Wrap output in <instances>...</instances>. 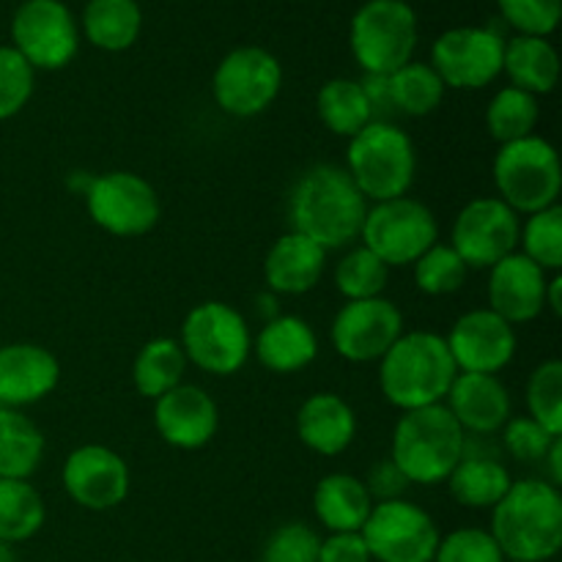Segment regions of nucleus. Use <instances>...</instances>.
Segmentation results:
<instances>
[{"label":"nucleus","mask_w":562,"mask_h":562,"mask_svg":"<svg viewBox=\"0 0 562 562\" xmlns=\"http://www.w3.org/2000/svg\"><path fill=\"white\" fill-rule=\"evenodd\" d=\"M371 203L362 198L344 165L322 162L296 179L289 195L291 231L307 236L324 250L351 247L360 239Z\"/></svg>","instance_id":"nucleus-1"},{"label":"nucleus","mask_w":562,"mask_h":562,"mask_svg":"<svg viewBox=\"0 0 562 562\" xmlns=\"http://www.w3.org/2000/svg\"><path fill=\"white\" fill-rule=\"evenodd\" d=\"M492 538L505 562H549L562 549V494L543 477L514 481L492 508Z\"/></svg>","instance_id":"nucleus-2"},{"label":"nucleus","mask_w":562,"mask_h":562,"mask_svg":"<svg viewBox=\"0 0 562 562\" xmlns=\"http://www.w3.org/2000/svg\"><path fill=\"white\" fill-rule=\"evenodd\" d=\"M459 368L450 357L445 335L409 329L379 360V387L401 412L445 404Z\"/></svg>","instance_id":"nucleus-3"},{"label":"nucleus","mask_w":562,"mask_h":562,"mask_svg":"<svg viewBox=\"0 0 562 562\" xmlns=\"http://www.w3.org/2000/svg\"><path fill=\"white\" fill-rule=\"evenodd\" d=\"M467 434L448 406H423L404 412L393 428L390 461L409 481V486H439L450 477L464 456Z\"/></svg>","instance_id":"nucleus-4"},{"label":"nucleus","mask_w":562,"mask_h":562,"mask_svg":"<svg viewBox=\"0 0 562 562\" xmlns=\"http://www.w3.org/2000/svg\"><path fill=\"white\" fill-rule=\"evenodd\" d=\"M344 168L368 203L404 198L417 176L415 140L401 126L376 119L351 137Z\"/></svg>","instance_id":"nucleus-5"},{"label":"nucleus","mask_w":562,"mask_h":562,"mask_svg":"<svg viewBox=\"0 0 562 562\" xmlns=\"http://www.w3.org/2000/svg\"><path fill=\"white\" fill-rule=\"evenodd\" d=\"M494 187L497 198L516 214H536L558 206L562 192L560 154L547 137L530 135L499 146L494 157Z\"/></svg>","instance_id":"nucleus-6"},{"label":"nucleus","mask_w":562,"mask_h":562,"mask_svg":"<svg viewBox=\"0 0 562 562\" xmlns=\"http://www.w3.org/2000/svg\"><path fill=\"white\" fill-rule=\"evenodd\" d=\"M417 36V14L406 0H368L351 16V55L366 75L390 77L409 64Z\"/></svg>","instance_id":"nucleus-7"},{"label":"nucleus","mask_w":562,"mask_h":562,"mask_svg":"<svg viewBox=\"0 0 562 562\" xmlns=\"http://www.w3.org/2000/svg\"><path fill=\"white\" fill-rule=\"evenodd\" d=\"M179 344L187 362L209 376H234L252 355L247 318L220 300L201 302L187 313Z\"/></svg>","instance_id":"nucleus-8"},{"label":"nucleus","mask_w":562,"mask_h":562,"mask_svg":"<svg viewBox=\"0 0 562 562\" xmlns=\"http://www.w3.org/2000/svg\"><path fill=\"white\" fill-rule=\"evenodd\" d=\"M437 241V217L426 203L409 195L371 203L362 220L360 245L368 247L390 269L412 267Z\"/></svg>","instance_id":"nucleus-9"},{"label":"nucleus","mask_w":562,"mask_h":562,"mask_svg":"<svg viewBox=\"0 0 562 562\" xmlns=\"http://www.w3.org/2000/svg\"><path fill=\"white\" fill-rule=\"evenodd\" d=\"M82 198H86L88 217L93 220V225L121 239L148 234L162 214L157 190L132 170L91 176V184L86 187Z\"/></svg>","instance_id":"nucleus-10"},{"label":"nucleus","mask_w":562,"mask_h":562,"mask_svg":"<svg viewBox=\"0 0 562 562\" xmlns=\"http://www.w3.org/2000/svg\"><path fill=\"white\" fill-rule=\"evenodd\" d=\"M11 47L33 71L64 69L80 49V25L64 0H25L11 16Z\"/></svg>","instance_id":"nucleus-11"},{"label":"nucleus","mask_w":562,"mask_h":562,"mask_svg":"<svg viewBox=\"0 0 562 562\" xmlns=\"http://www.w3.org/2000/svg\"><path fill=\"white\" fill-rule=\"evenodd\" d=\"M283 88V66L263 47H236L212 75V97L223 113L252 119L274 104Z\"/></svg>","instance_id":"nucleus-12"},{"label":"nucleus","mask_w":562,"mask_h":562,"mask_svg":"<svg viewBox=\"0 0 562 562\" xmlns=\"http://www.w3.org/2000/svg\"><path fill=\"white\" fill-rule=\"evenodd\" d=\"M360 536L376 562H434L442 538L431 514L409 499L373 503Z\"/></svg>","instance_id":"nucleus-13"},{"label":"nucleus","mask_w":562,"mask_h":562,"mask_svg":"<svg viewBox=\"0 0 562 562\" xmlns=\"http://www.w3.org/2000/svg\"><path fill=\"white\" fill-rule=\"evenodd\" d=\"M505 38L494 27H450L434 42L431 69L445 88L477 91L503 75Z\"/></svg>","instance_id":"nucleus-14"},{"label":"nucleus","mask_w":562,"mask_h":562,"mask_svg":"<svg viewBox=\"0 0 562 562\" xmlns=\"http://www.w3.org/2000/svg\"><path fill=\"white\" fill-rule=\"evenodd\" d=\"M521 220L497 195L475 198L453 220L450 247L459 252L467 269H492L510 252L519 250Z\"/></svg>","instance_id":"nucleus-15"},{"label":"nucleus","mask_w":562,"mask_h":562,"mask_svg":"<svg viewBox=\"0 0 562 562\" xmlns=\"http://www.w3.org/2000/svg\"><path fill=\"white\" fill-rule=\"evenodd\" d=\"M404 313L387 296L346 302L333 318L329 340L338 357L357 362H379L404 335Z\"/></svg>","instance_id":"nucleus-16"},{"label":"nucleus","mask_w":562,"mask_h":562,"mask_svg":"<svg viewBox=\"0 0 562 562\" xmlns=\"http://www.w3.org/2000/svg\"><path fill=\"white\" fill-rule=\"evenodd\" d=\"M64 492L80 508L102 514L130 497L132 475L126 461L104 445H80L71 450L60 470Z\"/></svg>","instance_id":"nucleus-17"},{"label":"nucleus","mask_w":562,"mask_h":562,"mask_svg":"<svg viewBox=\"0 0 562 562\" xmlns=\"http://www.w3.org/2000/svg\"><path fill=\"white\" fill-rule=\"evenodd\" d=\"M450 357H453L459 373H488L499 376V371L510 366L516 357V327L488 307L467 311L459 316L445 335Z\"/></svg>","instance_id":"nucleus-18"},{"label":"nucleus","mask_w":562,"mask_h":562,"mask_svg":"<svg viewBox=\"0 0 562 562\" xmlns=\"http://www.w3.org/2000/svg\"><path fill=\"white\" fill-rule=\"evenodd\" d=\"M154 428L176 450H201L220 428L217 401L198 384L181 382L154 401Z\"/></svg>","instance_id":"nucleus-19"},{"label":"nucleus","mask_w":562,"mask_h":562,"mask_svg":"<svg viewBox=\"0 0 562 562\" xmlns=\"http://www.w3.org/2000/svg\"><path fill=\"white\" fill-rule=\"evenodd\" d=\"M547 285L549 272H543L519 250L510 252L508 258L488 269V311L505 318L510 327L536 322L547 311Z\"/></svg>","instance_id":"nucleus-20"},{"label":"nucleus","mask_w":562,"mask_h":562,"mask_svg":"<svg viewBox=\"0 0 562 562\" xmlns=\"http://www.w3.org/2000/svg\"><path fill=\"white\" fill-rule=\"evenodd\" d=\"M445 406L467 437H494L514 417V401L499 376L459 373Z\"/></svg>","instance_id":"nucleus-21"},{"label":"nucleus","mask_w":562,"mask_h":562,"mask_svg":"<svg viewBox=\"0 0 562 562\" xmlns=\"http://www.w3.org/2000/svg\"><path fill=\"white\" fill-rule=\"evenodd\" d=\"M60 382V362L38 344L0 346V406L22 409L47 398Z\"/></svg>","instance_id":"nucleus-22"},{"label":"nucleus","mask_w":562,"mask_h":562,"mask_svg":"<svg viewBox=\"0 0 562 562\" xmlns=\"http://www.w3.org/2000/svg\"><path fill=\"white\" fill-rule=\"evenodd\" d=\"M445 483L450 488V497L461 508L486 510L508 494V488L514 486V475L497 450L483 442V437H467L464 456Z\"/></svg>","instance_id":"nucleus-23"},{"label":"nucleus","mask_w":562,"mask_h":562,"mask_svg":"<svg viewBox=\"0 0 562 562\" xmlns=\"http://www.w3.org/2000/svg\"><path fill=\"white\" fill-rule=\"evenodd\" d=\"M327 250L307 236L289 231L263 258V283L274 296H302L322 283Z\"/></svg>","instance_id":"nucleus-24"},{"label":"nucleus","mask_w":562,"mask_h":562,"mask_svg":"<svg viewBox=\"0 0 562 562\" xmlns=\"http://www.w3.org/2000/svg\"><path fill=\"white\" fill-rule=\"evenodd\" d=\"M296 434L307 450L318 456H340L357 437V415L338 393H313L296 409Z\"/></svg>","instance_id":"nucleus-25"},{"label":"nucleus","mask_w":562,"mask_h":562,"mask_svg":"<svg viewBox=\"0 0 562 562\" xmlns=\"http://www.w3.org/2000/svg\"><path fill=\"white\" fill-rule=\"evenodd\" d=\"M258 362L272 373H300L318 357L316 329L300 316H274L263 322L252 340Z\"/></svg>","instance_id":"nucleus-26"},{"label":"nucleus","mask_w":562,"mask_h":562,"mask_svg":"<svg viewBox=\"0 0 562 562\" xmlns=\"http://www.w3.org/2000/svg\"><path fill=\"white\" fill-rule=\"evenodd\" d=\"M373 510L366 483L349 472L324 475L313 488V514L329 532H360Z\"/></svg>","instance_id":"nucleus-27"},{"label":"nucleus","mask_w":562,"mask_h":562,"mask_svg":"<svg viewBox=\"0 0 562 562\" xmlns=\"http://www.w3.org/2000/svg\"><path fill=\"white\" fill-rule=\"evenodd\" d=\"M503 75L510 86L532 97H547L560 80V55L549 38L514 36L505 38Z\"/></svg>","instance_id":"nucleus-28"},{"label":"nucleus","mask_w":562,"mask_h":562,"mask_svg":"<svg viewBox=\"0 0 562 562\" xmlns=\"http://www.w3.org/2000/svg\"><path fill=\"white\" fill-rule=\"evenodd\" d=\"M82 36L104 53H124L140 38L143 11L137 0H88L82 9Z\"/></svg>","instance_id":"nucleus-29"},{"label":"nucleus","mask_w":562,"mask_h":562,"mask_svg":"<svg viewBox=\"0 0 562 562\" xmlns=\"http://www.w3.org/2000/svg\"><path fill=\"white\" fill-rule=\"evenodd\" d=\"M44 434L22 409L0 406V481H31L42 467Z\"/></svg>","instance_id":"nucleus-30"},{"label":"nucleus","mask_w":562,"mask_h":562,"mask_svg":"<svg viewBox=\"0 0 562 562\" xmlns=\"http://www.w3.org/2000/svg\"><path fill=\"white\" fill-rule=\"evenodd\" d=\"M316 113L333 135L346 137V140H351L357 132L376 121L366 88L351 77H335V80L324 82L316 97Z\"/></svg>","instance_id":"nucleus-31"},{"label":"nucleus","mask_w":562,"mask_h":562,"mask_svg":"<svg viewBox=\"0 0 562 562\" xmlns=\"http://www.w3.org/2000/svg\"><path fill=\"white\" fill-rule=\"evenodd\" d=\"M187 368H190V362H187L179 340L154 338L140 346L135 362H132V382L143 398L157 401L159 395L184 382Z\"/></svg>","instance_id":"nucleus-32"},{"label":"nucleus","mask_w":562,"mask_h":562,"mask_svg":"<svg viewBox=\"0 0 562 562\" xmlns=\"http://www.w3.org/2000/svg\"><path fill=\"white\" fill-rule=\"evenodd\" d=\"M387 91L393 113L423 119V115H431L442 104L448 88L439 80L437 71L431 69V64L409 60V64H404L387 77Z\"/></svg>","instance_id":"nucleus-33"},{"label":"nucleus","mask_w":562,"mask_h":562,"mask_svg":"<svg viewBox=\"0 0 562 562\" xmlns=\"http://www.w3.org/2000/svg\"><path fill=\"white\" fill-rule=\"evenodd\" d=\"M47 519L44 497L31 481H0V541H31Z\"/></svg>","instance_id":"nucleus-34"},{"label":"nucleus","mask_w":562,"mask_h":562,"mask_svg":"<svg viewBox=\"0 0 562 562\" xmlns=\"http://www.w3.org/2000/svg\"><path fill=\"white\" fill-rule=\"evenodd\" d=\"M538 121H541L538 97L519 91L514 86L499 88L486 108V130L492 140H497L499 146L536 135Z\"/></svg>","instance_id":"nucleus-35"},{"label":"nucleus","mask_w":562,"mask_h":562,"mask_svg":"<svg viewBox=\"0 0 562 562\" xmlns=\"http://www.w3.org/2000/svg\"><path fill=\"white\" fill-rule=\"evenodd\" d=\"M390 283V267L379 261L368 247L355 245L349 247L344 258L335 267V289L346 302L373 300L384 296V289Z\"/></svg>","instance_id":"nucleus-36"},{"label":"nucleus","mask_w":562,"mask_h":562,"mask_svg":"<svg viewBox=\"0 0 562 562\" xmlns=\"http://www.w3.org/2000/svg\"><path fill=\"white\" fill-rule=\"evenodd\" d=\"M519 252L549 274L562 269V209L549 206L543 212L527 214L519 228Z\"/></svg>","instance_id":"nucleus-37"},{"label":"nucleus","mask_w":562,"mask_h":562,"mask_svg":"<svg viewBox=\"0 0 562 562\" xmlns=\"http://www.w3.org/2000/svg\"><path fill=\"white\" fill-rule=\"evenodd\" d=\"M527 417L547 428L554 437H562V362L543 360L532 368L525 390Z\"/></svg>","instance_id":"nucleus-38"},{"label":"nucleus","mask_w":562,"mask_h":562,"mask_svg":"<svg viewBox=\"0 0 562 562\" xmlns=\"http://www.w3.org/2000/svg\"><path fill=\"white\" fill-rule=\"evenodd\" d=\"M412 272H415L417 291H423L426 296H450L467 283L470 269L453 247L437 241L412 263Z\"/></svg>","instance_id":"nucleus-39"},{"label":"nucleus","mask_w":562,"mask_h":562,"mask_svg":"<svg viewBox=\"0 0 562 562\" xmlns=\"http://www.w3.org/2000/svg\"><path fill=\"white\" fill-rule=\"evenodd\" d=\"M36 88V71L11 44L0 47V121L22 113Z\"/></svg>","instance_id":"nucleus-40"},{"label":"nucleus","mask_w":562,"mask_h":562,"mask_svg":"<svg viewBox=\"0 0 562 562\" xmlns=\"http://www.w3.org/2000/svg\"><path fill=\"white\" fill-rule=\"evenodd\" d=\"M497 9L516 36L549 38L560 25L562 0H497Z\"/></svg>","instance_id":"nucleus-41"},{"label":"nucleus","mask_w":562,"mask_h":562,"mask_svg":"<svg viewBox=\"0 0 562 562\" xmlns=\"http://www.w3.org/2000/svg\"><path fill=\"white\" fill-rule=\"evenodd\" d=\"M322 538L305 521H289L267 538L261 562H318Z\"/></svg>","instance_id":"nucleus-42"},{"label":"nucleus","mask_w":562,"mask_h":562,"mask_svg":"<svg viewBox=\"0 0 562 562\" xmlns=\"http://www.w3.org/2000/svg\"><path fill=\"white\" fill-rule=\"evenodd\" d=\"M503 450L519 464H543L549 448L558 437L549 434L547 428L538 426L532 417H510L503 426Z\"/></svg>","instance_id":"nucleus-43"},{"label":"nucleus","mask_w":562,"mask_h":562,"mask_svg":"<svg viewBox=\"0 0 562 562\" xmlns=\"http://www.w3.org/2000/svg\"><path fill=\"white\" fill-rule=\"evenodd\" d=\"M434 562H505L492 532L481 527H461L439 538Z\"/></svg>","instance_id":"nucleus-44"},{"label":"nucleus","mask_w":562,"mask_h":562,"mask_svg":"<svg viewBox=\"0 0 562 562\" xmlns=\"http://www.w3.org/2000/svg\"><path fill=\"white\" fill-rule=\"evenodd\" d=\"M368 494H371L373 503H387V499H404V492L409 488V481L401 475L398 467L390 459H382L379 464L371 467L366 481Z\"/></svg>","instance_id":"nucleus-45"},{"label":"nucleus","mask_w":562,"mask_h":562,"mask_svg":"<svg viewBox=\"0 0 562 562\" xmlns=\"http://www.w3.org/2000/svg\"><path fill=\"white\" fill-rule=\"evenodd\" d=\"M318 562H373L360 532H329L318 547Z\"/></svg>","instance_id":"nucleus-46"},{"label":"nucleus","mask_w":562,"mask_h":562,"mask_svg":"<svg viewBox=\"0 0 562 562\" xmlns=\"http://www.w3.org/2000/svg\"><path fill=\"white\" fill-rule=\"evenodd\" d=\"M543 472H547V477H543V481H549L552 486H560L562 483V437L554 439L552 448H549L547 459H543Z\"/></svg>","instance_id":"nucleus-47"},{"label":"nucleus","mask_w":562,"mask_h":562,"mask_svg":"<svg viewBox=\"0 0 562 562\" xmlns=\"http://www.w3.org/2000/svg\"><path fill=\"white\" fill-rule=\"evenodd\" d=\"M547 307L554 313V316H562V278H560V272L549 278Z\"/></svg>","instance_id":"nucleus-48"},{"label":"nucleus","mask_w":562,"mask_h":562,"mask_svg":"<svg viewBox=\"0 0 562 562\" xmlns=\"http://www.w3.org/2000/svg\"><path fill=\"white\" fill-rule=\"evenodd\" d=\"M0 562H16L14 558V547L5 541H0Z\"/></svg>","instance_id":"nucleus-49"}]
</instances>
